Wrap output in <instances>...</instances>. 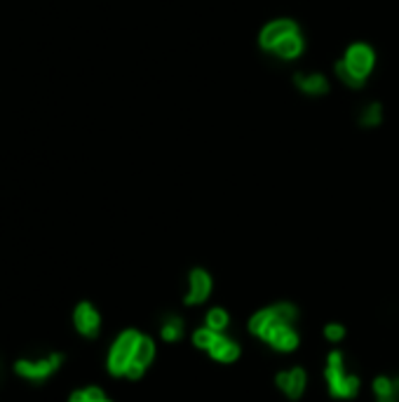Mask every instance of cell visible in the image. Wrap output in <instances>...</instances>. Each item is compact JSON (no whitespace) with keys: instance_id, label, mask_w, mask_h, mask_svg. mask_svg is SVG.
<instances>
[{"instance_id":"obj_1","label":"cell","mask_w":399,"mask_h":402,"mask_svg":"<svg viewBox=\"0 0 399 402\" xmlns=\"http://www.w3.org/2000/svg\"><path fill=\"white\" fill-rule=\"evenodd\" d=\"M62 365H64L62 353H47L43 358H19L15 363V372L24 381L45 383L62 369Z\"/></svg>"},{"instance_id":"obj_2","label":"cell","mask_w":399,"mask_h":402,"mask_svg":"<svg viewBox=\"0 0 399 402\" xmlns=\"http://www.w3.org/2000/svg\"><path fill=\"white\" fill-rule=\"evenodd\" d=\"M296 316H299V313H296V309L291 304H275V306H270V309H263L256 313L252 320H249V329L266 341L277 327H282V325H294Z\"/></svg>"},{"instance_id":"obj_3","label":"cell","mask_w":399,"mask_h":402,"mask_svg":"<svg viewBox=\"0 0 399 402\" xmlns=\"http://www.w3.org/2000/svg\"><path fill=\"white\" fill-rule=\"evenodd\" d=\"M326 383H329V391L333 398H355L360 391V379L345 372L343 356L338 351H333L326 358V369H324Z\"/></svg>"},{"instance_id":"obj_4","label":"cell","mask_w":399,"mask_h":402,"mask_svg":"<svg viewBox=\"0 0 399 402\" xmlns=\"http://www.w3.org/2000/svg\"><path fill=\"white\" fill-rule=\"evenodd\" d=\"M139 339H141V334L136 332V329H124V332L113 341V346L109 351V360H106L109 372L113 376H124V369L132 363L134 348L139 344Z\"/></svg>"},{"instance_id":"obj_5","label":"cell","mask_w":399,"mask_h":402,"mask_svg":"<svg viewBox=\"0 0 399 402\" xmlns=\"http://www.w3.org/2000/svg\"><path fill=\"white\" fill-rule=\"evenodd\" d=\"M73 327L78 329V334L94 339L101 329V316L89 301H80L73 309Z\"/></svg>"},{"instance_id":"obj_6","label":"cell","mask_w":399,"mask_h":402,"mask_svg":"<svg viewBox=\"0 0 399 402\" xmlns=\"http://www.w3.org/2000/svg\"><path fill=\"white\" fill-rule=\"evenodd\" d=\"M210 294H212V277H210V273H207V271H202V268L190 271L186 304L198 306V304H202V301H207Z\"/></svg>"},{"instance_id":"obj_7","label":"cell","mask_w":399,"mask_h":402,"mask_svg":"<svg viewBox=\"0 0 399 402\" xmlns=\"http://www.w3.org/2000/svg\"><path fill=\"white\" fill-rule=\"evenodd\" d=\"M277 386L282 388L291 400L301 398L303 391H306V372H303L301 367H294L291 372H279Z\"/></svg>"},{"instance_id":"obj_8","label":"cell","mask_w":399,"mask_h":402,"mask_svg":"<svg viewBox=\"0 0 399 402\" xmlns=\"http://www.w3.org/2000/svg\"><path fill=\"white\" fill-rule=\"evenodd\" d=\"M345 64H348L350 71H353L355 75L364 78V75L369 73V68H371V64H373V55H371V50H369L366 45H355V47H350L348 62Z\"/></svg>"},{"instance_id":"obj_9","label":"cell","mask_w":399,"mask_h":402,"mask_svg":"<svg viewBox=\"0 0 399 402\" xmlns=\"http://www.w3.org/2000/svg\"><path fill=\"white\" fill-rule=\"evenodd\" d=\"M210 353H212V358L221 360V363H235V360L240 358V346H237L233 339H228V336H223L219 332L216 339L212 341Z\"/></svg>"},{"instance_id":"obj_10","label":"cell","mask_w":399,"mask_h":402,"mask_svg":"<svg viewBox=\"0 0 399 402\" xmlns=\"http://www.w3.org/2000/svg\"><path fill=\"white\" fill-rule=\"evenodd\" d=\"M266 341L272 348H277V351L289 353V351H294V348L299 346V334L294 332V327H291V325H282V327H277Z\"/></svg>"},{"instance_id":"obj_11","label":"cell","mask_w":399,"mask_h":402,"mask_svg":"<svg viewBox=\"0 0 399 402\" xmlns=\"http://www.w3.org/2000/svg\"><path fill=\"white\" fill-rule=\"evenodd\" d=\"M296 33V24L294 21H275L266 28L263 35H261V45L263 47H275L279 40H284L287 35Z\"/></svg>"},{"instance_id":"obj_12","label":"cell","mask_w":399,"mask_h":402,"mask_svg":"<svg viewBox=\"0 0 399 402\" xmlns=\"http://www.w3.org/2000/svg\"><path fill=\"white\" fill-rule=\"evenodd\" d=\"M373 393H376L378 402H397V388H395V381H390L388 376H378L373 381Z\"/></svg>"},{"instance_id":"obj_13","label":"cell","mask_w":399,"mask_h":402,"mask_svg":"<svg viewBox=\"0 0 399 402\" xmlns=\"http://www.w3.org/2000/svg\"><path fill=\"white\" fill-rule=\"evenodd\" d=\"M160 332H163L165 341H178L183 336V320L178 316H167L163 320Z\"/></svg>"},{"instance_id":"obj_14","label":"cell","mask_w":399,"mask_h":402,"mask_svg":"<svg viewBox=\"0 0 399 402\" xmlns=\"http://www.w3.org/2000/svg\"><path fill=\"white\" fill-rule=\"evenodd\" d=\"M153 358H156V344H153V339H148V336L141 334L139 344H136V348H134L132 360H136V363H141V365H148V363H153Z\"/></svg>"},{"instance_id":"obj_15","label":"cell","mask_w":399,"mask_h":402,"mask_svg":"<svg viewBox=\"0 0 399 402\" xmlns=\"http://www.w3.org/2000/svg\"><path fill=\"white\" fill-rule=\"evenodd\" d=\"M272 50L277 52V55H282V57H296L301 52V40H299V35H287L284 40H279V43L272 47Z\"/></svg>"},{"instance_id":"obj_16","label":"cell","mask_w":399,"mask_h":402,"mask_svg":"<svg viewBox=\"0 0 399 402\" xmlns=\"http://www.w3.org/2000/svg\"><path fill=\"white\" fill-rule=\"evenodd\" d=\"M296 82H299V87H303V90L310 92V94L326 92V80L322 78V75H308V78L299 75V78H296Z\"/></svg>"},{"instance_id":"obj_17","label":"cell","mask_w":399,"mask_h":402,"mask_svg":"<svg viewBox=\"0 0 399 402\" xmlns=\"http://www.w3.org/2000/svg\"><path fill=\"white\" fill-rule=\"evenodd\" d=\"M207 327L214 329V332H221V329L228 327V313L223 309H212L207 313Z\"/></svg>"},{"instance_id":"obj_18","label":"cell","mask_w":399,"mask_h":402,"mask_svg":"<svg viewBox=\"0 0 399 402\" xmlns=\"http://www.w3.org/2000/svg\"><path fill=\"white\" fill-rule=\"evenodd\" d=\"M336 73L341 75V80L345 82V85H350V87H362V82H364V78H360V75H355L345 62H343V64H338V66H336Z\"/></svg>"},{"instance_id":"obj_19","label":"cell","mask_w":399,"mask_h":402,"mask_svg":"<svg viewBox=\"0 0 399 402\" xmlns=\"http://www.w3.org/2000/svg\"><path fill=\"white\" fill-rule=\"evenodd\" d=\"M216 334L219 332H214V329H210V327H202V329H198V332L193 334V341H195V346H198V348H205V351H210V346H212V341L216 339Z\"/></svg>"},{"instance_id":"obj_20","label":"cell","mask_w":399,"mask_h":402,"mask_svg":"<svg viewBox=\"0 0 399 402\" xmlns=\"http://www.w3.org/2000/svg\"><path fill=\"white\" fill-rule=\"evenodd\" d=\"M324 336H326V339H329V341H341L343 336H345L343 325H338V322L326 325V327H324Z\"/></svg>"},{"instance_id":"obj_21","label":"cell","mask_w":399,"mask_h":402,"mask_svg":"<svg viewBox=\"0 0 399 402\" xmlns=\"http://www.w3.org/2000/svg\"><path fill=\"white\" fill-rule=\"evenodd\" d=\"M144 369H146V365H141V363H136V360H132V363L127 365V369H124V376L127 379H141L144 376Z\"/></svg>"},{"instance_id":"obj_22","label":"cell","mask_w":399,"mask_h":402,"mask_svg":"<svg viewBox=\"0 0 399 402\" xmlns=\"http://www.w3.org/2000/svg\"><path fill=\"white\" fill-rule=\"evenodd\" d=\"M378 120H380V106L373 104L364 113V118H362V122H364V125H378Z\"/></svg>"},{"instance_id":"obj_23","label":"cell","mask_w":399,"mask_h":402,"mask_svg":"<svg viewBox=\"0 0 399 402\" xmlns=\"http://www.w3.org/2000/svg\"><path fill=\"white\" fill-rule=\"evenodd\" d=\"M68 402H92V400L87 398L85 388H82V391H75L73 395H71V398H68Z\"/></svg>"},{"instance_id":"obj_24","label":"cell","mask_w":399,"mask_h":402,"mask_svg":"<svg viewBox=\"0 0 399 402\" xmlns=\"http://www.w3.org/2000/svg\"><path fill=\"white\" fill-rule=\"evenodd\" d=\"M395 388H397V395H399V376L395 379Z\"/></svg>"},{"instance_id":"obj_25","label":"cell","mask_w":399,"mask_h":402,"mask_svg":"<svg viewBox=\"0 0 399 402\" xmlns=\"http://www.w3.org/2000/svg\"><path fill=\"white\" fill-rule=\"evenodd\" d=\"M104 402H113V400H109V398H106V400H104Z\"/></svg>"}]
</instances>
